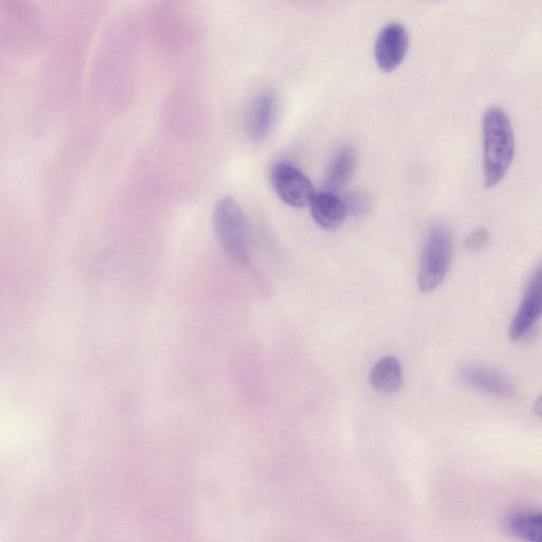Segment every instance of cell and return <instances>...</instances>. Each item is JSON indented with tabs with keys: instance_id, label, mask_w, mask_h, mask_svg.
Returning a JSON list of instances; mask_svg holds the SVG:
<instances>
[{
	"instance_id": "obj_1",
	"label": "cell",
	"mask_w": 542,
	"mask_h": 542,
	"mask_svg": "<svg viewBox=\"0 0 542 542\" xmlns=\"http://www.w3.org/2000/svg\"><path fill=\"white\" fill-rule=\"evenodd\" d=\"M483 179L487 189L497 187L508 174L515 155V135L507 113L491 107L482 120Z\"/></svg>"
},
{
	"instance_id": "obj_2",
	"label": "cell",
	"mask_w": 542,
	"mask_h": 542,
	"mask_svg": "<svg viewBox=\"0 0 542 542\" xmlns=\"http://www.w3.org/2000/svg\"><path fill=\"white\" fill-rule=\"evenodd\" d=\"M216 239L225 254L240 264L249 263V225L240 205L230 196L216 204L213 214Z\"/></svg>"
},
{
	"instance_id": "obj_3",
	"label": "cell",
	"mask_w": 542,
	"mask_h": 542,
	"mask_svg": "<svg viewBox=\"0 0 542 542\" xmlns=\"http://www.w3.org/2000/svg\"><path fill=\"white\" fill-rule=\"evenodd\" d=\"M453 254V233L442 224L431 226L423 246L418 277L419 288L423 294L436 291L442 284Z\"/></svg>"
},
{
	"instance_id": "obj_4",
	"label": "cell",
	"mask_w": 542,
	"mask_h": 542,
	"mask_svg": "<svg viewBox=\"0 0 542 542\" xmlns=\"http://www.w3.org/2000/svg\"><path fill=\"white\" fill-rule=\"evenodd\" d=\"M271 184L280 200L295 208L310 206L316 194L310 178L284 162L276 165L271 172Z\"/></svg>"
},
{
	"instance_id": "obj_5",
	"label": "cell",
	"mask_w": 542,
	"mask_h": 542,
	"mask_svg": "<svg viewBox=\"0 0 542 542\" xmlns=\"http://www.w3.org/2000/svg\"><path fill=\"white\" fill-rule=\"evenodd\" d=\"M542 318V263L536 267L526 286L519 309L512 321L510 337L514 341L528 336Z\"/></svg>"
},
{
	"instance_id": "obj_6",
	"label": "cell",
	"mask_w": 542,
	"mask_h": 542,
	"mask_svg": "<svg viewBox=\"0 0 542 542\" xmlns=\"http://www.w3.org/2000/svg\"><path fill=\"white\" fill-rule=\"evenodd\" d=\"M409 46L408 33L401 24H390L379 33L375 60L379 68L391 72L404 61Z\"/></svg>"
},
{
	"instance_id": "obj_7",
	"label": "cell",
	"mask_w": 542,
	"mask_h": 542,
	"mask_svg": "<svg viewBox=\"0 0 542 542\" xmlns=\"http://www.w3.org/2000/svg\"><path fill=\"white\" fill-rule=\"evenodd\" d=\"M460 381L477 391L510 399L515 395L511 379L500 371L482 366H468L460 372Z\"/></svg>"
},
{
	"instance_id": "obj_8",
	"label": "cell",
	"mask_w": 542,
	"mask_h": 542,
	"mask_svg": "<svg viewBox=\"0 0 542 542\" xmlns=\"http://www.w3.org/2000/svg\"><path fill=\"white\" fill-rule=\"evenodd\" d=\"M277 115V100L269 90L257 95L248 106L246 132L255 141L264 139L273 129Z\"/></svg>"
},
{
	"instance_id": "obj_9",
	"label": "cell",
	"mask_w": 542,
	"mask_h": 542,
	"mask_svg": "<svg viewBox=\"0 0 542 542\" xmlns=\"http://www.w3.org/2000/svg\"><path fill=\"white\" fill-rule=\"evenodd\" d=\"M310 207L316 224L327 230L339 228L348 216L342 198L329 191L316 193Z\"/></svg>"
},
{
	"instance_id": "obj_10",
	"label": "cell",
	"mask_w": 542,
	"mask_h": 542,
	"mask_svg": "<svg viewBox=\"0 0 542 542\" xmlns=\"http://www.w3.org/2000/svg\"><path fill=\"white\" fill-rule=\"evenodd\" d=\"M357 162V154L353 147L342 146L332 157L324 179V189L338 194L349 184Z\"/></svg>"
},
{
	"instance_id": "obj_11",
	"label": "cell",
	"mask_w": 542,
	"mask_h": 542,
	"mask_svg": "<svg viewBox=\"0 0 542 542\" xmlns=\"http://www.w3.org/2000/svg\"><path fill=\"white\" fill-rule=\"evenodd\" d=\"M370 381L375 390L393 393L403 385V371L400 361L395 357H385L374 366Z\"/></svg>"
},
{
	"instance_id": "obj_12",
	"label": "cell",
	"mask_w": 542,
	"mask_h": 542,
	"mask_svg": "<svg viewBox=\"0 0 542 542\" xmlns=\"http://www.w3.org/2000/svg\"><path fill=\"white\" fill-rule=\"evenodd\" d=\"M505 528L518 539L542 542V512L523 511L513 513L505 520Z\"/></svg>"
},
{
	"instance_id": "obj_13",
	"label": "cell",
	"mask_w": 542,
	"mask_h": 542,
	"mask_svg": "<svg viewBox=\"0 0 542 542\" xmlns=\"http://www.w3.org/2000/svg\"><path fill=\"white\" fill-rule=\"evenodd\" d=\"M341 198L348 215L355 216V218L368 214L373 206L370 194L365 191H350Z\"/></svg>"
},
{
	"instance_id": "obj_14",
	"label": "cell",
	"mask_w": 542,
	"mask_h": 542,
	"mask_svg": "<svg viewBox=\"0 0 542 542\" xmlns=\"http://www.w3.org/2000/svg\"><path fill=\"white\" fill-rule=\"evenodd\" d=\"M491 237L485 228H478L468 234L465 246L469 251L480 252L489 247Z\"/></svg>"
},
{
	"instance_id": "obj_15",
	"label": "cell",
	"mask_w": 542,
	"mask_h": 542,
	"mask_svg": "<svg viewBox=\"0 0 542 542\" xmlns=\"http://www.w3.org/2000/svg\"><path fill=\"white\" fill-rule=\"evenodd\" d=\"M534 411L542 419V394L537 397V400L534 404Z\"/></svg>"
}]
</instances>
